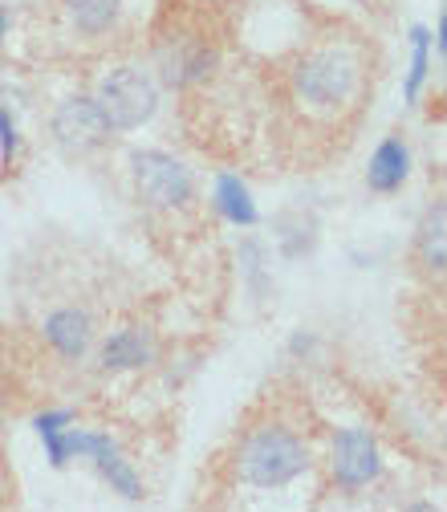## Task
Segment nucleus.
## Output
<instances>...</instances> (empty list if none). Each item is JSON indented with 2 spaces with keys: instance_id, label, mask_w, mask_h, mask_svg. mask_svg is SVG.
I'll return each instance as SVG.
<instances>
[{
  "instance_id": "obj_4",
  "label": "nucleus",
  "mask_w": 447,
  "mask_h": 512,
  "mask_svg": "<svg viewBox=\"0 0 447 512\" xmlns=\"http://www.w3.org/2000/svg\"><path fill=\"white\" fill-rule=\"evenodd\" d=\"M131 179H135L139 200L155 212H183L196 200V175H191V167L159 147L131 151Z\"/></svg>"
},
{
  "instance_id": "obj_6",
  "label": "nucleus",
  "mask_w": 447,
  "mask_h": 512,
  "mask_svg": "<svg viewBox=\"0 0 447 512\" xmlns=\"http://www.w3.org/2000/svg\"><path fill=\"white\" fill-rule=\"evenodd\" d=\"M330 476L342 492H362L382 476V447L366 427H338L334 431Z\"/></svg>"
},
{
  "instance_id": "obj_2",
  "label": "nucleus",
  "mask_w": 447,
  "mask_h": 512,
  "mask_svg": "<svg viewBox=\"0 0 447 512\" xmlns=\"http://www.w3.org/2000/svg\"><path fill=\"white\" fill-rule=\"evenodd\" d=\"M362 53L350 45H322L293 66V98L309 114H338L362 94Z\"/></svg>"
},
{
  "instance_id": "obj_5",
  "label": "nucleus",
  "mask_w": 447,
  "mask_h": 512,
  "mask_svg": "<svg viewBox=\"0 0 447 512\" xmlns=\"http://www.w3.org/2000/svg\"><path fill=\"white\" fill-rule=\"evenodd\" d=\"M66 460H90L98 468V476L110 484V492H118L122 500H143V480L135 472V464L122 456V447L106 435V431H86V427H66Z\"/></svg>"
},
{
  "instance_id": "obj_18",
  "label": "nucleus",
  "mask_w": 447,
  "mask_h": 512,
  "mask_svg": "<svg viewBox=\"0 0 447 512\" xmlns=\"http://www.w3.org/2000/svg\"><path fill=\"white\" fill-rule=\"evenodd\" d=\"M431 45H435V57L443 61L447 57V17L435 21V33H431Z\"/></svg>"
},
{
  "instance_id": "obj_14",
  "label": "nucleus",
  "mask_w": 447,
  "mask_h": 512,
  "mask_svg": "<svg viewBox=\"0 0 447 512\" xmlns=\"http://www.w3.org/2000/svg\"><path fill=\"white\" fill-rule=\"evenodd\" d=\"M212 66H216V53L208 45H196V49L163 61V82L167 86H196V82L212 78Z\"/></svg>"
},
{
  "instance_id": "obj_21",
  "label": "nucleus",
  "mask_w": 447,
  "mask_h": 512,
  "mask_svg": "<svg viewBox=\"0 0 447 512\" xmlns=\"http://www.w3.org/2000/svg\"><path fill=\"white\" fill-rule=\"evenodd\" d=\"M9 403V391H5V378H0V407H5Z\"/></svg>"
},
{
  "instance_id": "obj_9",
  "label": "nucleus",
  "mask_w": 447,
  "mask_h": 512,
  "mask_svg": "<svg viewBox=\"0 0 447 512\" xmlns=\"http://www.w3.org/2000/svg\"><path fill=\"white\" fill-rule=\"evenodd\" d=\"M41 334L66 362H78L90 350V342H94V322H90L86 309H53L45 317Z\"/></svg>"
},
{
  "instance_id": "obj_8",
  "label": "nucleus",
  "mask_w": 447,
  "mask_h": 512,
  "mask_svg": "<svg viewBox=\"0 0 447 512\" xmlns=\"http://www.w3.org/2000/svg\"><path fill=\"white\" fill-rule=\"evenodd\" d=\"M155 338L139 326H126V330H114L102 350H98V366L106 374H126V370H147L155 362Z\"/></svg>"
},
{
  "instance_id": "obj_10",
  "label": "nucleus",
  "mask_w": 447,
  "mask_h": 512,
  "mask_svg": "<svg viewBox=\"0 0 447 512\" xmlns=\"http://www.w3.org/2000/svg\"><path fill=\"white\" fill-rule=\"evenodd\" d=\"M411 175V147L391 135V139H382L366 163V187L378 191V196H395V191L407 183Z\"/></svg>"
},
{
  "instance_id": "obj_13",
  "label": "nucleus",
  "mask_w": 447,
  "mask_h": 512,
  "mask_svg": "<svg viewBox=\"0 0 447 512\" xmlns=\"http://www.w3.org/2000/svg\"><path fill=\"white\" fill-rule=\"evenodd\" d=\"M118 0H66V17L82 37H106L118 25Z\"/></svg>"
},
{
  "instance_id": "obj_17",
  "label": "nucleus",
  "mask_w": 447,
  "mask_h": 512,
  "mask_svg": "<svg viewBox=\"0 0 447 512\" xmlns=\"http://www.w3.org/2000/svg\"><path fill=\"white\" fill-rule=\"evenodd\" d=\"M17 151H21V135H17V122H13V114L0 106V167H9L13 159H17Z\"/></svg>"
},
{
  "instance_id": "obj_19",
  "label": "nucleus",
  "mask_w": 447,
  "mask_h": 512,
  "mask_svg": "<svg viewBox=\"0 0 447 512\" xmlns=\"http://www.w3.org/2000/svg\"><path fill=\"white\" fill-rule=\"evenodd\" d=\"M309 350H313V338L309 334H297L293 338V354H309Z\"/></svg>"
},
{
  "instance_id": "obj_12",
  "label": "nucleus",
  "mask_w": 447,
  "mask_h": 512,
  "mask_svg": "<svg viewBox=\"0 0 447 512\" xmlns=\"http://www.w3.org/2000/svg\"><path fill=\"white\" fill-rule=\"evenodd\" d=\"M74 423V411L70 407H49V411H41V415H33V431H37V439L45 443V460H49V468H70V460H66V427Z\"/></svg>"
},
{
  "instance_id": "obj_7",
  "label": "nucleus",
  "mask_w": 447,
  "mask_h": 512,
  "mask_svg": "<svg viewBox=\"0 0 447 512\" xmlns=\"http://www.w3.org/2000/svg\"><path fill=\"white\" fill-rule=\"evenodd\" d=\"M53 135H57V143L66 147V151L90 155V151H98L102 143H110L114 131H110L102 106H98L94 98L78 94V98H66V102L57 106V114H53Z\"/></svg>"
},
{
  "instance_id": "obj_16",
  "label": "nucleus",
  "mask_w": 447,
  "mask_h": 512,
  "mask_svg": "<svg viewBox=\"0 0 447 512\" xmlns=\"http://www.w3.org/2000/svg\"><path fill=\"white\" fill-rule=\"evenodd\" d=\"M447 236H443V204L435 200L431 208H427V216H423V228H419V248H423V265L431 269V273H443V265H447V244H443Z\"/></svg>"
},
{
  "instance_id": "obj_3",
  "label": "nucleus",
  "mask_w": 447,
  "mask_h": 512,
  "mask_svg": "<svg viewBox=\"0 0 447 512\" xmlns=\"http://www.w3.org/2000/svg\"><path fill=\"white\" fill-rule=\"evenodd\" d=\"M94 102L102 106L114 135H131L147 126L159 110V82L143 66H118L98 82Z\"/></svg>"
},
{
  "instance_id": "obj_15",
  "label": "nucleus",
  "mask_w": 447,
  "mask_h": 512,
  "mask_svg": "<svg viewBox=\"0 0 447 512\" xmlns=\"http://www.w3.org/2000/svg\"><path fill=\"white\" fill-rule=\"evenodd\" d=\"M427 78H431V29L427 25H411V70L403 78V98L419 102Z\"/></svg>"
},
{
  "instance_id": "obj_1",
  "label": "nucleus",
  "mask_w": 447,
  "mask_h": 512,
  "mask_svg": "<svg viewBox=\"0 0 447 512\" xmlns=\"http://www.w3.org/2000/svg\"><path fill=\"white\" fill-rule=\"evenodd\" d=\"M309 464H313L309 443L285 423L252 427L236 447V480L248 488H261V492L297 484L309 472Z\"/></svg>"
},
{
  "instance_id": "obj_20",
  "label": "nucleus",
  "mask_w": 447,
  "mask_h": 512,
  "mask_svg": "<svg viewBox=\"0 0 447 512\" xmlns=\"http://www.w3.org/2000/svg\"><path fill=\"white\" fill-rule=\"evenodd\" d=\"M5 33H9V9L0 5V49H5Z\"/></svg>"
},
{
  "instance_id": "obj_11",
  "label": "nucleus",
  "mask_w": 447,
  "mask_h": 512,
  "mask_svg": "<svg viewBox=\"0 0 447 512\" xmlns=\"http://www.w3.org/2000/svg\"><path fill=\"white\" fill-rule=\"evenodd\" d=\"M212 204H216V212H220L228 224H236V228H257V224H261V208H257V200H252L248 183H244L240 175H232V171L216 175Z\"/></svg>"
}]
</instances>
